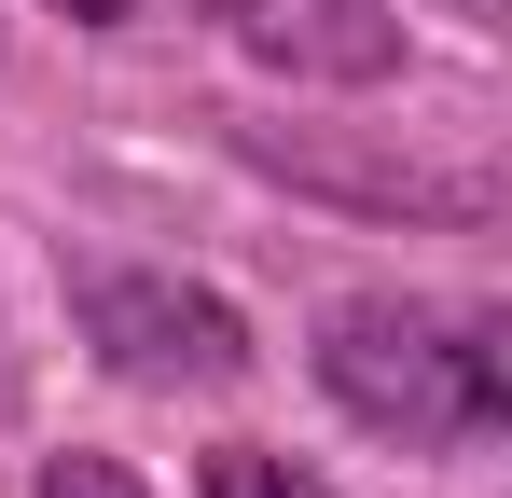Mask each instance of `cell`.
Here are the masks:
<instances>
[{"mask_svg":"<svg viewBox=\"0 0 512 498\" xmlns=\"http://www.w3.org/2000/svg\"><path fill=\"white\" fill-rule=\"evenodd\" d=\"M319 388H333L374 443L443 457V443H499L512 429V346L471 305H402V291H360L319 319Z\"/></svg>","mask_w":512,"mask_h":498,"instance_id":"1","label":"cell"},{"mask_svg":"<svg viewBox=\"0 0 512 498\" xmlns=\"http://www.w3.org/2000/svg\"><path fill=\"white\" fill-rule=\"evenodd\" d=\"M222 153L291 180V194H319V208H360V222H457V236H485L512 208L499 166H429V153H388V139H346V125H250V111H222Z\"/></svg>","mask_w":512,"mask_h":498,"instance_id":"2","label":"cell"},{"mask_svg":"<svg viewBox=\"0 0 512 498\" xmlns=\"http://www.w3.org/2000/svg\"><path fill=\"white\" fill-rule=\"evenodd\" d=\"M70 319L125 388H236L250 374V319L222 291L153 277V263H70Z\"/></svg>","mask_w":512,"mask_h":498,"instance_id":"3","label":"cell"},{"mask_svg":"<svg viewBox=\"0 0 512 498\" xmlns=\"http://www.w3.org/2000/svg\"><path fill=\"white\" fill-rule=\"evenodd\" d=\"M208 14L291 83H388L402 70V14H374V0H208Z\"/></svg>","mask_w":512,"mask_h":498,"instance_id":"4","label":"cell"},{"mask_svg":"<svg viewBox=\"0 0 512 498\" xmlns=\"http://www.w3.org/2000/svg\"><path fill=\"white\" fill-rule=\"evenodd\" d=\"M208 498H333V485L291 471V457H263V443H208Z\"/></svg>","mask_w":512,"mask_h":498,"instance_id":"5","label":"cell"},{"mask_svg":"<svg viewBox=\"0 0 512 498\" xmlns=\"http://www.w3.org/2000/svg\"><path fill=\"white\" fill-rule=\"evenodd\" d=\"M42 498H153V485H139L125 457H84V443H70V457H42Z\"/></svg>","mask_w":512,"mask_h":498,"instance_id":"6","label":"cell"},{"mask_svg":"<svg viewBox=\"0 0 512 498\" xmlns=\"http://www.w3.org/2000/svg\"><path fill=\"white\" fill-rule=\"evenodd\" d=\"M56 14H84V28H125V14H139V0H56Z\"/></svg>","mask_w":512,"mask_h":498,"instance_id":"7","label":"cell"},{"mask_svg":"<svg viewBox=\"0 0 512 498\" xmlns=\"http://www.w3.org/2000/svg\"><path fill=\"white\" fill-rule=\"evenodd\" d=\"M457 14H485V28H499V14H512V0H457Z\"/></svg>","mask_w":512,"mask_h":498,"instance_id":"8","label":"cell"}]
</instances>
